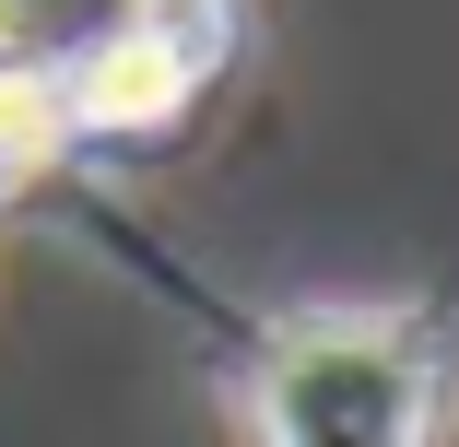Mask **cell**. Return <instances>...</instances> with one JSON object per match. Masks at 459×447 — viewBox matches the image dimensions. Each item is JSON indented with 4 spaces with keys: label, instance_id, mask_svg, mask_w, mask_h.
Returning a JSON list of instances; mask_svg holds the SVG:
<instances>
[{
    "label": "cell",
    "instance_id": "277c9868",
    "mask_svg": "<svg viewBox=\"0 0 459 447\" xmlns=\"http://www.w3.org/2000/svg\"><path fill=\"white\" fill-rule=\"evenodd\" d=\"M0 201H13V176H0Z\"/></svg>",
    "mask_w": 459,
    "mask_h": 447
},
{
    "label": "cell",
    "instance_id": "6da1fadb",
    "mask_svg": "<svg viewBox=\"0 0 459 447\" xmlns=\"http://www.w3.org/2000/svg\"><path fill=\"white\" fill-rule=\"evenodd\" d=\"M224 389L247 447H447L459 295H342L236 318Z\"/></svg>",
    "mask_w": 459,
    "mask_h": 447
},
{
    "label": "cell",
    "instance_id": "3957f363",
    "mask_svg": "<svg viewBox=\"0 0 459 447\" xmlns=\"http://www.w3.org/2000/svg\"><path fill=\"white\" fill-rule=\"evenodd\" d=\"M118 13H130V0H0V59L59 71V59H82V47H95Z\"/></svg>",
    "mask_w": 459,
    "mask_h": 447
},
{
    "label": "cell",
    "instance_id": "7a4b0ae2",
    "mask_svg": "<svg viewBox=\"0 0 459 447\" xmlns=\"http://www.w3.org/2000/svg\"><path fill=\"white\" fill-rule=\"evenodd\" d=\"M224 59H236V0H130L82 59H59L71 142H153V130H177Z\"/></svg>",
    "mask_w": 459,
    "mask_h": 447
}]
</instances>
